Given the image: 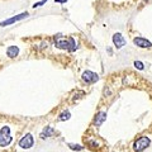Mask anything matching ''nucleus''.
<instances>
[{"mask_svg":"<svg viewBox=\"0 0 152 152\" xmlns=\"http://www.w3.org/2000/svg\"><path fill=\"white\" fill-rule=\"evenodd\" d=\"M58 118H60L61 122H65V121H67V119H70V118H71V113L70 112H62L60 114Z\"/></svg>","mask_w":152,"mask_h":152,"instance_id":"nucleus-12","label":"nucleus"},{"mask_svg":"<svg viewBox=\"0 0 152 152\" xmlns=\"http://www.w3.org/2000/svg\"><path fill=\"white\" fill-rule=\"evenodd\" d=\"M133 42H134L136 46L138 47H142V48H150V47L152 46V43L150 41H147L146 38H141V37H137L133 39Z\"/></svg>","mask_w":152,"mask_h":152,"instance_id":"nucleus-7","label":"nucleus"},{"mask_svg":"<svg viewBox=\"0 0 152 152\" xmlns=\"http://www.w3.org/2000/svg\"><path fill=\"white\" fill-rule=\"evenodd\" d=\"M148 146H150V138H147V137H140V138L134 142V145H133V150L136 152H142Z\"/></svg>","mask_w":152,"mask_h":152,"instance_id":"nucleus-3","label":"nucleus"},{"mask_svg":"<svg viewBox=\"0 0 152 152\" xmlns=\"http://www.w3.org/2000/svg\"><path fill=\"white\" fill-rule=\"evenodd\" d=\"M67 146L70 147V148H72V150H75V151H81V150L84 148V147H83V146H79V145H71V143H69Z\"/></svg>","mask_w":152,"mask_h":152,"instance_id":"nucleus-14","label":"nucleus"},{"mask_svg":"<svg viewBox=\"0 0 152 152\" xmlns=\"http://www.w3.org/2000/svg\"><path fill=\"white\" fill-rule=\"evenodd\" d=\"M113 42H114V45H115L117 48H122V47L126 45V41L121 33H115V34L113 36Z\"/></svg>","mask_w":152,"mask_h":152,"instance_id":"nucleus-8","label":"nucleus"},{"mask_svg":"<svg viewBox=\"0 0 152 152\" xmlns=\"http://www.w3.org/2000/svg\"><path fill=\"white\" fill-rule=\"evenodd\" d=\"M105 118H107V113L105 112H99L96 114V117L94 118V126H96V127L102 126L103 122L105 121Z\"/></svg>","mask_w":152,"mask_h":152,"instance_id":"nucleus-9","label":"nucleus"},{"mask_svg":"<svg viewBox=\"0 0 152 152\" xmlns=\"http://www.w3.org/2000/svg\"><path fill=\"white\" fill-rule=\"evenodd\" d=\"M67 0H56V3H66Z\"/></svg>","mask_w":152,"mask_h":152,"instance_id":"nucleus-15","label":"nucleus"},{"mask_svg":"<svg viewBox=\"0 0 152 152\" xmlns=\"http://www.w3.org/2000/svg\"><path fill=\"white\" fill-rule=\"evenodd\" d=\"M7 53H8V56L10 57V58H14V57H17V56H18V53H19V48H18L17 46H10V47L8 48V52H7Z\"/></svg>","mask_w":152,"mask_h":152,"instance_id":"nucleus-10","label":"nucleus"},{"mask_svg":"<svg viewBox=\"0 0 152 152\" xmlns=\"http://www.w3.org/2000/svg\"><path fill=\"white\" fill-rule=\"evenodd\" d=\"M55 46L58 50H67V51H75L77 48L76 42L71 38V39H58L55 42Z\"/></svg>","mask_w":152,"mask_h":152,"instance_id":"nucleus-1","label":"nucleus"},{"mask_svg":"<svg viewBox=\"0 0 152 152\" xmlns=\"http://www.w3.org/2000/svg\"><path fill=\"white\" fill-rule=\"evenodd\" d=\"M134 67H136L137 70H141V71H142V70L145 69V65L142 64L141 61H134Z\"/></svg>","mask_w":152,"mask_h":152,"instance_id":"nucleus-13","label":"nucleus"},{"mask_svg":"<svg viewBox=\"0 0 152 152\" xmlns=\"http://www.w3.org/2000/svg\"><path fill=\"white\" fill-rule=\"evenodd\" d=\"M12 136H10V128L8 126H4L1 129H0V146L5 147L12 143Z\"/></svg>","mask_w":152,"mask_h":152,"instance_id":"nucleus-2","label":"nucleus"},{"mask_svg":"<svg viewBox=\"0 0 152 152\" xmlns=\"http://www.w3.org/2000/svg\"><path fill=\"white\" fill-rule=\"evenodd\" d=\"M33 145H34V140H33V136L31 133H27V134L19 141V147H20V148H24V150L31 148Z\"/></svg>","mask_w":152,"mask_h":152,"instance_id":"nucleus-4","label":"nucleus"},{"mask_svg":"<svg viewBox=\"0 0 152 152\" xmlns=\"http://www.w3.org/2000/svg\"><path fill=\"white\" fill-rule=\"evenodd\" d=\"M53 134H55L53 129H52L51 127H46L45 129H43V133H42V137L46 138V137H50V136H53Z\"/></svg>","mask_w":152,"mask_h":152,"instance_id":"nucleus-11","label":"nucleus"},{"mask_svg":"<svg viewBox=\"0 0 152 152\" xmlns=\"http://www.w3.org/2000/svg\"><path fill=\"white\" fill-rule=\"evenodd\" d=\"M83 80L85 83H88V84H94V83H96L98 80H99V76L98 74H95L93 72V71H85V72L83 74Z\"/></svg>","mask_w":152,"mask_h":152,"instance_id":"nucleus-5","label":"nucleus"},{"mask_svg":"<svg viewBox=\"0 0 152 152\" xmlns=\"http://www.w3.org/2000/svg\"><path fill=\"white\" fill-rule=\"evenodd\" d=\"M27 17H28V13L19 14V15H15V17H13V18L7 19L5 22H1V23H0V26H1V27H5V26H9V24H13V23H15V22H18V20H22L23 18H27Z\"/></svg>","mask_w":152,"mask_h":152,"instance_id":"nucleus-6","label":"nucleus"}]
</instances>
